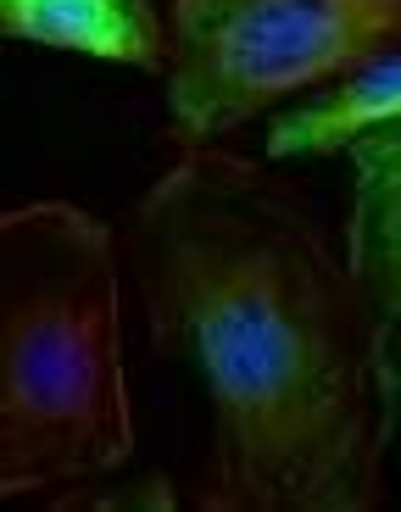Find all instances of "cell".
<instances>
[{"label":"cell","instance_id":"6da1fadb","mask_svg":"<svg viewBox=\"0 0 401 512\" xmlns=\"http://www.w3.org/2000/svg\"><path fill=\"white\" fill-rule=\"evenodd\" d=\"M156 351L212 401L201 507H374L385 407L363 284L296 184L234 151L184 156L129 212Z\"/></svg>","mask_w":401,"mask_h":512},{"label":"cell","instance_id":"7a4b0ae2","mask_svg":"<svg viewBox=\"0 0 401 512\" xmlns=\"http://www.w3.org/2000/svg\"><path fill=\"white\" fill-rule=\"evenodd\" d=\"M129 457L112 229L73 201L0 206V501H73Z\"/></svg>","mask_w":401,"mask_h":512},{"label":"cell","instance_id":"3957f363","mask_svg":"<svg viewBox=\"0 0 401 512\" xmlns=\"http://www.w3.org/2000/svg\"><path fill=\"white\" fill-rule=\"evenodd\" d=\"M401 45V0H173L168 134L207 145L312 78Z\"/></svg>","mask_w":401,"mask_h":512},{"label":"cell","instance_id":"277c9868","mask_svg":"<svg viewBox=\"0 0 401 512\" xmlns=\"http://www.w3.org/2000/svg\"><path fill=\"white\" fill-rule=\"evenodd\" d=\"M346 151H351L346 262L363 284L368 318H374L385 407L401 423V123H374L363 134H351Z\"/></svg>","mask_w":401,"mask_h":512},{"label":"cell","instance_id":"5b68a950","mask_svg":"<svg viewBox=\"0 0 401 512\" xmlns=\"http://www.w3.org/2000/svg\"><path fill=\"white\" fill-rule=\"evenodd\" d=\"M0 34L90 51L106 62L168 67V23L151 0H0Z\"/></svg>","mask_w":401,"mask_h":512},{"label":"cell","instance_id":"8992f818","mask_svg":"<svg viewBox=\"0 0 401 512\" xmlns=\"http://www.w3.org/2000/svg\"><path fill=\"white\" fill-rule=\"evenodd\" d=\"M374 123H401V56H374L346 84L307 106H290L268 128V156H301V151H340L351 134Z\"/></svg>","mask_w":401,"mask_h":512}]
</instances>
